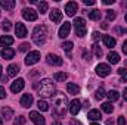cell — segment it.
<instances>
[{"label": "cell", "instance_id": "ee69618b", "mask_svg": "<svg viewBox=\"0 0 127 125\" xmlns=\"http://www.w3.org/2000/svg\"><path fill=\"white\" fill-rule=\"evenodd\" d=\"M123 53H124V55H127V40L123 43Z\"/></svg>", "mask_w": 127, "mask_h": 125}, {"label": "cell", "instance_id": "44dd1931", "mask_svg": "<svg viewBox=\"0 0 127 125\" xmlns=\"http://www.w3.org/2000/svg\"><path fill=\"white\" fill-rule=\"evenodd\" d=\"M102 41L106 47H114L115 46V38L111 35H102Z\"/></svg>", "mask_w": 127, "mask_h": 125}, {"label": "cell", "instance_id": "4fadbf2b", "mask_svg": "<svg viewBox=\"0 0 127 125\" xmlns=\"http://www.w3.org/2000/svg\"><path fill=\"white\" fill-rule=\"evenodd\" d=\"M80 109H81V103H80V100L74 99V100L69 103V113H71L72 116H75V115L80 112Z\"/></svg>", "mask_w": 127, "mask_h": 125}, {"label": "cell", "instance_id": "8d00e7d4", "mask_svg": "<svg viewBox=\"0 0 127 125\" xmlns=\"http://www.w3.org/2000/svg\"><path fill=\"white\" fill-rule=\"evenodd\" d=\"M25 122H27V118H25V116H22V115H21V116H18V118L15 119V125H24Z\"/></svg>", "mask_w": 127, "mask_h": 125}, {"label": "cell", "instance_id": "30bf717a", "mask_svg": "<svg viewBox=\"0 0 127 125\" xmlns=\"http://www.w3.org/2000/svg\"><path fill=\"white\" fill-rule=\"evenodd\" d=\"M15 34H16V37H19V38H24V37H27V27L22 24V22H16V25H15Z\"/></svg>", "mask_w": 127, "mask_h": 125}, {"label": "cell", "instance_id": "4316f807", "mask_svg": "<svg viewBox=\"0 0 127 125\" xmlns=\"http://www.w3.org/2000/svg\"><path fill=\"white\" fill-rule=\"evenodd\" d=\"M37 107L40 109V110H43V112H46V110H49V103L46 102V100H38L37 102Z\"/></svg>", "mask_w": 127, "mask_h": 125}, {"label": "cell", "instance_id": "7c38bea8", "mask_svg": "<svg viewBox=\"0 0 127 125\" xmlns=\"http://www.w3.org/2000/svg\"><path fill=\"white\" fill-rule=\"evenodd\" d=\"M24 85H25V81H24L22 78H18V80H15V81L12 83L10 90H12V93H19V91L24 88Z\"/></svg>", "mask_w": 127, "mask_h": 125}, {"label": "cell", "instance_id": "db71d44e", "mask_svg": "<svg viewBox=\"0 0 127 125\" xmlns=\"http://www.w3.org/2000/svg\"><path fill=\"white\" fill-rule=\"evenodd\" d=\"M0 75H1V65H0Z\"/></svg>", "mask_w": 127, "mask_h": 125}, {"label": "cell", "instance_id": "9f6ffc18", "mask_svg": "<svg viewBox=\"0 0 127 125\" xmlns=\"http://www.w3.org/2000/svg\"><path fill=\"white\" fill-rule=\"evenodd\" d=\"M126 22H127V13H126Z\"/></svg>", "mask_w": 127, "mask_h": 125}, {"label": "cell", "instance_id": "603a6c76", "mask_svg": "<svg viewBox=\"0 0 127 125\" xmlns=\"http://www.w3.org/2000/svg\"><path fill=\"white\" fill-rule=\"evenodd\" d=\"M108 62L111 65H115V63L120 62V55L117 52H109L108 53Z\"/></svg>", "mask_w": 127, "mask_h": 125}, {"label": "cell", "instance_id": "d4e9b609", "mask_svg": "<svg viewBox=\"0 0 127 125\" xmlns=\"http://www.w3.org/2000/svg\"><path fill=\"white\" fill-rule=\"evenodd\" d=\"M1 115H3L4 119H10V118H13V110L9 106H3L1 107Z\"/></svg>", "mask_w": 127, "mask_h": 125}, {"label": "cell", "instance_id": "e0dca14e", "mask_svg": "<svg viewBox=\"0 0 127 125\" xmlns=\"http://www.w3.org/2000/svg\"><path fill=\"white\" fill-rule=\"evenodd\" d=\"M10 44H13V37H10V35H1L0 37V47L6 49Z\"/></svg>", "mask_w": 127, "mask_h": 125}, {"label": "cell", "instance_id": "ba28073f", "mask_svg": "<svg viewBox=\"0 0 127 125\" xmlns=\"http://www.w3.org/2000/svg\"><path fill=\"white\" fill-rule=\"evenodd\" d=\"M22 16H24V19H27V21H35L37 18H38V13L31 9V7H25L24 10H22Z\"/></svg>", "mask_w": 127, "mask_h": 125}, {"label": "cell", "instance_id": "6da1fadb", "mask_svg": "<svg viewBox=\"0 0 127 125\" xmlns=\"http://www.w3.org/2000/svg\"><path fill=\"white\" fill-rule=\"evenodd\" d=\"M66 104L68 100L62 93L53 94V115L56 116H65L66 113Z\"/></svg>", "mask_w": 127, "mask_h": 125}, {"label": "cell", "instance_id": "11a10c76", "mask_svg": "<svg viewBox=\"0 0 127 125\" xmlns=\"http://www.w3.org/2000/svg\"><path fill=\"white\" fill-rule=\"evenodd\" d=\"M90 125H99V124H96V122H95V124H90Z\"/></svg>", "mask_w": 127, "mask_h": 125}, {"label": "cell", "instance_id": "ffe728a7", "mask_svg": "<svg viewBox=\"0 0 127 125\" xmlns=\"http://www.w3.org/2000/svg\"><path fill=\"white\" fill-rule=\"evenodd\" d=\"M87 118H89L90 121H99V119L102 118V113H100L97 109H92V110L87 113Z\"/></svg>", "mask_w": 127, "mask_h": 125}, {"label": "cell", "instance_id": "bcb514c9", "mask_svg": "<svg viewBox=\"0 0 127 125\" xmlns=\"http://www.w3.org/2000/svg\"><path fill=\"white\" fill-rule=\"evenodd\" d=\"M123 97H124V100L127 102V88H124V90H123Z\"/></svg>", "mask_w": 127, "mask_h": 125}, {"label": "cell", "instance_id": "d6a6232c", "mask_svg": "<svg viewBox=\"0 0 127 125\" xmlns=\"http://www.w3.org/2000/svg\"><path fill=\"white\" fill-rule=\"evenodd\" d=\"M117 72H118V74H120V77H121V83H127V69L120 68Z\"/></svg>", "mask_w": 127, "mask_h": 125}, {"label": "cell", "instance_id": "3957f363", "mask_svg": "<svg viewBox=\"0 0 127 125\" xmlns=\"http://www.w3.org/2000/svg\"><path fill=\"white\" fill-rule=\"evenodd\" d=\"M37 90L41 97H52L55 94V85L50 80L46 78V80L40 81V87H37Z\"/></svg>", "mask_w": 127, "mask_h": 125}, {"label": "cell", "instance_id": "9c48e42d", "mask_svg": "<svg viewBox=\"0 0 127 125\" xmlns=\"http://www.w3.org/2000/svg\"><path fill=\"white\" fill-rule=\"evenodd\" d=\"M30 119H31L35 125H46L44 116H43V115H40V113H38V112H35V110L30 112Z\"/></svg>", "mask_w": 127, "mask_h": 125}, {"label": "cell", "instance_id": "74e56055", "mask_svg": "<svg viewBox=\"0 0 127 125\" xmlns=\"http://www.w3.org/2000/svg\"><path fill=\"white\" fill-rule=\"evenodd\" d=\"M30 49V44L28 43H22L21 46H19V52H27Z\"/></svg>", "mask_w": 127, "mask_h": 125}, {"label": "cell", "instance_id": "f6af8a7d", "mask_svg": "<svg viewBox=\"0 0 127 125\" xmlns=\"http://www.w3.org/2000/svg\"><path fill=\"white\" fill-rule=\"evenodd\" d=\"M97 38H100V34H99L97 31H95L93 32V40H97Z\"/></svg>", "mask_w": 127, "mask_h": 125}, {"label": "cell", "instance_id": "52a82bcc", "mask_svg": "<svg viewBox=\"0 0 127 125\" xmlns=\"http://www.w3.org/2000/svg\"><path fill=\"white\" fill-rule=\"evenodd\" d=\"M96 74H97L99 77H108V75L111 74L109 65H106V63H99V65L96 66Z\"/></svg>", "mask_w": 127, "mask_h": 125}, {"label": "cell", "instance_id": "277c9868", "mask_svg": "<svg viewBox=\"0 0 127 125\" xmlns=\"http://www.w3.org/2000/svg\"><path fill=\"white\" fill-rule=\"evenodd\" d=\"M74 28H75V34L78 37H84L86 35V31H87V27H86V22L83 18H75L74 19Z\"/></svg>", "mask_w": 127, "mask_h": 125}, {"label": "cell", "instance_id": "b9f144b4", "mask_svg": "<svg viewBox=\"0 0 127 125\" xmlns=\"http://www.w3.org/2000/svg\"><path fill=\"white\" fill-rule=\"evenodd\" d=\"M83 3L87 6H92V4H95V0H83Z\"/></svg>", "mask_w": 127, "mask_h": 125}, {"label": "cell", "instance_id": "9a60e30c", "mask_svg": "<svg viewBox=\"0 0 127 125\" xmlns=\"http://www.w3.org/2000/svg\"><path fill=\"white\" fill-rule=\"evenodd\" d=\"M31 104H32V94H30V93L24 94L21 97V106L22 107H30Z\"/></svg>", "mask_w": 127, "mask_h": 125}, {"label": "cell", "instance_id": "7a4b0ae2", "mask_svg": "<svg viewBox=\"0 0 127 125\" xmlns=\"http://www.w3.org/2000/svg\"><path fill=\"white\" fill-rule=\"evenodd\" d=\"M46 38H47V27L46 25H37L34 28V31H32V41H34V44L41 46V44H44Z\"/></svg>", "mask_w": 127, "mask_h": 125}, {"label": "cell", "instance_id": "484cf974", "mask_svg": "<svg viewBox=\"0 0 127 125\" xmlns=\"http://www.w3.org/2000/svg\"><path fill=\"white\" fill-rule=\"evenodd\" d=\"M89 18H90L92 21H99V19L102 18V13H100V10L93 9V10H90V12H89Z\"/></svg>", "mask_w": 127, "mask_h": 125}, {"label": "cell", "instance_id": "f35d334b", "mask_svg": "<svg viewBox=\"0 0 127 125\" xmlns=\"http://www.w3.org/2000/svg\"><path fill=\"white\" fill-rule=\"evenodd\" d=\"M93 50H95V55L97 56V58H100V56H102V50L99 49V46H93Z\"/></svg>", "mask_w": 127, "mask_h": 125}, {"label": "cell", "instance_id": "ac0fdd59", "mask_svg": "<svg viewBox=\"0 0 127 125\" xmlns=\"http://www.w3.org/2000/svg\"><path fill=\"white\" fill-rule=\"evenodd\" d=\"M13 56H15V50H13V49L6 47V49H3V50H1V58H3V59L9 61V59H12Z\"/></svg>", "mask_w": 127, "mask_h": 125}, {"label": "cell", "instance_id": "681fc988", "mask_svg": "<svg viewBox=\"0 0 127 125\" xmlns=\"http://www.w3.org/2000/svg\"><path fill=\"white\" fill-rule=\"evenodd\" d=\"M102 28H103V30H105V28H108V24H106V22H103V24H102Z\"/></svg>", "mask_w": 127, "mask_h": 125}, {"label": "cell", "instance_id": "c3c4849f", "mask_svg": "<svg viewBox=\"0 0 127 125\" xmlns=\"http://www.w3.org/2000/svg\"><path fill=\"white\" fill-rule=\"evenodd\" d=\"M103 3H105V4H112L114 0H103Z\"/></svg>", "mask_w": 127, "mask_h": 125}, {"label": "cell", "instance_id": "836d02e7", "mask_svg": "<svg viewBox=\"0 0 127 125\" xmlns=\"http://www.w3.org/2000/svg\"><path fill=\"white\" fill-rule=\"evenodd\" d=\"M115 16H117L115 10H112V9L106 10V19H108V21H114V19H115Z\"/></svg>", "mask_w": 127, "mask_h": 125}, {"label": "cell", "instance_id": "4dcf8cb0", "mask_svg": "<svg viewBox=\"0 0 127 125\" xmlns=\"http://www.w3.org/2000/svg\"><path fill=\"white\" fill-rule=\"evenodd\" d=\"M47 9H49L47 1H40V3H38V12H40V13H46Z\"/></svg>", "mask_w": 127, "mask_h": 125}, {"label": "cell", "instance_id": "8992f818", "mask_svg": "<svg viewBox=\"0 0 127 125\" xmlns=\"http://www.w3.org/2000/svg\"><path fill=\"white\" fill-rule=\"evenodd\" d=\"M46 61L49 65H52V66H61L62 65V58L61 56H58V55H53V53H49L47 56H46Z\"/></svg>", "mask_w": 127, "mask_h": 125}, {"label": "cell", "instance_id": "ab89813d", "mask_svg": "<svg viewBox=\"0 0 127 125\" xmlns=\"http://www.w3.org/2000/svg\"><path fill=\"white\" fill-rule=\"evenodd\" d=\"M117 124H118V125H126V118H124V116H118Z\"/></svg>", "mask_w": 127, "mask_h": 125}, {"label": "cell", "instance_id": "1f68e13d", "mask_svg": "<svg viewBox=\"0 0 127 125\" xmlns=\"http://www.w3.org/2000/svg\"><path fill=\"white\" fill-rule=\"evenodd\" d=\"M53 78H55L56 81H59V83H64V81L66 80V74H65V72H56V74L53 75Z\"/></svg>", "mask_w": 127, "mask_h": 125}, {"label": "cell", "instance_id": "2e32d148", "mask_svg": "<svg viewBox=\"0 0 127 125\" xmlns=\"http://www.w3.org/2000/svg\"><path fill=\"white\" fill-rule=\"evenodd\" d=\"M61 19H62V12L58 10V9H53V10L50 12V21L55 22V24H59Z\"/></svg>", "mask_w": 127, "mask_h": 125}, {"label": "cell", "instance_id": "e575fe53", "mask_svg": "<svg viewBox=\"0 0 127 125\" xmlns=\"http://www.w3.org/2000/svg\"><path fill=\"white\" fill-rule=\"evenodd\" d=\"M72 47H74V44H72L71 41H65V43H64V44H62V49H64V50H65V52H66V53H69Z\"/></svg>", "mask_w": 127, "mask_h": 125}, {"label": "cell", "instance_id": "d6986e66", "mask_svg": "<svg viewBox=\"0 0 127 125\" xmlns=\"http://www.w3.org/2000/svg\"><path fill=\"white\" fill-rule=\"evenodd\" d=\"M0 6L4 10H12L15 7V0H0Z\"/></svg>", "mask_w": 127, "mask_h": 125}, {"label": "cell", "instance_id": "f5cc1de1", "mask_svg": "<svg viewBox=\"0 0 127 125\" xmlns=\"http://www.w3.org/2000/svg\"><path fill=\"white\" fill-rule=\"evenodd\" d=\"M0 125H3V121H1V118H0Z\"/></svg>", "mask_w": 127, "mask_h": 125}, {"label": "cell", "instance_id": "cb8c5ba5", "mask_svg": "<svg viewBox=\"0 0 127 125\" xmlns=\"http://www.w3.org/2000/svg\"><path fill=\"white\" fill-rule=\"evenodd\" d=\"M66 90H68V93L69 94H80V87L77 85V84H74V83H68L66 84Z\"/></svg>", "mask_w": 127, "mask_h": 125}, {"label": "cell", "instance_id": "7dc6e473", "mask_svg": "<svg viewBox=\"0 0 127 125\" xmlns=\"http://www.w3.org/2000/svg\"><path fill=\"white\" fill-rule=\"evenodd\" d=\"M115 31H118V32H127V30H126V28H120V27H118Z\"/></svg>", "mask_w": 127, "mask_h": 125}, {"label": "cell", "instance_id": "816d5d0a", "mask_svg": "<svg viewBox=\"0 0 127 125\" xmlns=\"http://www.w3.org/2000/svg\"><path fill=\"white\" fill-rule=\"evenodd\" d=\"M52 125H61V122H59V121H55V122H53Z\"/></svg>", "mask_w": 127, "mask_h": 125}, {"label": "cell", "instance_id": "7402d4cb", "mask_svg": "<svg viewBox=\"0 0 127 125\" xmlns=\"http://www.w3.org/2000/svg\"><path fill=\"white\" fill-rule=\"evenodd\" d=\"M18 72H19V66L16 63H12L7 66V77H16Z\"/></svg>", "mask_w": 127, "mask_h": 125}, {"label": "cell", "instance_id": "d590c367", "mask_svg": "<svg viewBox=\"0 0 127 125\" xmlns=\"http://www.w3.org/2000/svg\"><path fill=\"white\" fill-rule=\"evenodd\" d=\"M1 28H3V31H9V30L12 28V25H10V21H9V19H4V21L1 22Z\"/></svg>", "mask_w": 127, "mask_h": 125}, {"label": "cell", "instance_id": "8fae6325", "mask_svg": "<svg viewBox=\"0 0 127 125\" xmlns=\"http://www.w3.org/2000/svg\"><path fill=\"white\" fill-rule=\"evenodd\" d=\"M77 10H78V4H77L75 1H68V3L65 4V13H66L68 16H74Z\"/></svg>", "mask_w": 127, "mask_h": 125}, {"label": "cell", "instance_id": "60d3db41", "mask_svg": "<svg viewBox=\"0 0 127 125\" xmlns=\"http://www.w3.org/2000/svg\"><path fill=\"white\" fill-rule=\"evenodd\" d=\"M4 97H6V90L0 85V99H4Z\"/></svg>", "mask_w": 127, "mask_h": 125}, {"label": "cell", "instance_id": "5bb4252c", "mask_svg": "<svg viewBox=\"0 0 127 125\" xmlns=\"http://www.w3.org/2000/svg\"><path fill=\"white\" fill-rule=\"evenodd\" d=\"M69 30H71V22L65 21L62 25H61V28H59V37H61V38H65V37H68V34H69Z\"/></svg>", "mask_w": 127, "mask_h": 125}, {"label": "cell", "instance_id": "f907efd6", "mask_svg": "<svg viewBox=\"0 0 127 125\" xmlns=\"http://www.w3.org/2000/svg\"><path fill=\"white\" fill-rule=\"evenodd\" d=\"M106 125H112V119H108L106 121Z\"/></svg>", "mask_w": 127, "mask_h": 125}, {"label": "cell", "instance_id": "7bdbcfd3", "mask_svg": "<svg viewBox=\"0 0 127 125\" xmlns=\"http://www.w3.org/2000/svg\"><path fill=\"white\" fill-rule=\"evenodd\" d=\"M83 58H84L86 61H90V55H89V52L84 50V52H83Z\"/></svg>", "mask_w": 127, "mask_h": 125}, {"label": "cell", "instance_id": "83f0119b", "mask_svg": "<svg viewBox=\"0 0 127 125\" xmlns=\"http://www.w3.org/2000/svg\"><path fill=\"white\" fill-rule=\"evenodd\" d=\"M106 96H108L109 102H117V100L120 99V94H118V91H115V90H112V91L106 93Z\"/></svg>", "mask_w": 127, "mask_h": 125}, {"label": "cell", "instance_id": "5b68a950", "mask_svg": "<svg viewBox=\"0 0 127 125\" xmlns=\"http://www.w3.org/2000/svg\"><path fill=\"white\" fill-rule=\"evenodd\" d=\"M38 61H40V52H37V50H32L25 56V65H28V66L37 63Z\"/></svg>", "mask_w": 127, "mask_h": 125}, {"label": "cell", "instance_id": "f546056e", "mask_svg": "<svg viewBox=\"0 0 127 125\" xmlns=\"http://www.w3.org/2000/svg\"><path fill=\"white\" fill-rule=\"evenodd\" d=\"M103 97H105V90H103V87H99L95 93V99L96 100H102Z\"/></svg>", "mask_w": 127, "mask_h": 125}, {"label": "cell", "instance_id": "f1b7e54d", "mask_svg": "<svg viewBox=\"0 0 127 125\" xmlns=\"http://www.w3.org/2000/svg\"><path fill=\"white\" fill-rule=\"evenodd\" d=\"M102 110H103L105 113H112L114 107H112L111 102H106V103H103V104H102Z\"/></svg>", "mask_w": 127, "mask_h": 125}]
</instances>
